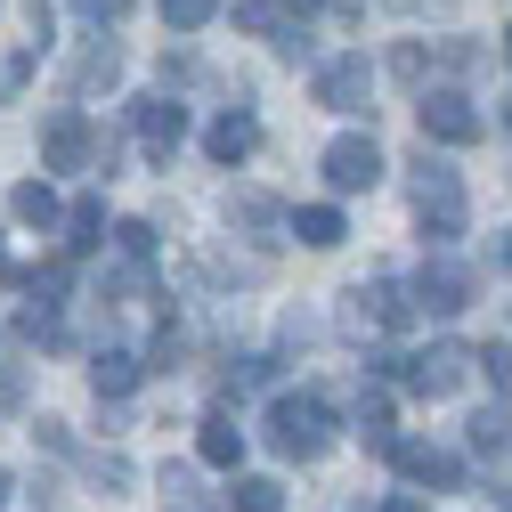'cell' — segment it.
I'll list each match as a JSON object with an SVG mask.
<instances>
[{"mask_svg": "<svg viewBox=\"0 0 512 512\" xmlns=\"http://www.w3.org/2000/svg\"><path fill=\"white\" fill-rule=\"evenodd\" d=\"M269 439H277V456L317 464V456L334 447V407L317 399V391H277V399H269Z\"/></svg>", "mask_w": 512, "mask_h": 512, "instance_id": "cell-1", "label": "cell"}, {"mask_svg": "<svg viewBox=\"0 0 512 512\" xmlns=\"http://www.w3.org/2000/svg\"><path fill=\"white\" fill-rule=\"evenodd\" d=\"M415 212H423V228L447 244V236H464V179H456V163L447 155H415Z\"/></svg>", "mask_w": 512, "mask_h": 512, "instance_id": "cell-2", "label": "cell"}, {"mask_svg": "<svg viewBox=\"0 0 512 512\" xmlns=\"http://www.w3.org/2000/svg\"><path fill=\"white\" fill-rule=\"evenodd\" d=\"M98 147H106V131H90L82 106H57V114L41 122V163H49V171H90Z\"/></svg>", "mask_w": 512, "mask_h": 512, "instance_id": "cell-3", "label": "cell"}, {"mask_svg": "<svg viewBox=\"0 0 512 512\" xmlns=\"http://www.w3.org/2000/svg\"><path fill=\"white\" fill-rule=\"evenodd\" d=\"M415 114H423V147H472V139H488V114L464 90H431Z\"/></svg>", "mask_w": 512, "mask_h": 512, "instance_id": "cell-4", "label": "cell"}, {"mask_svg": "<svg viewBox=\"0 0 512 512\" xmlns=\"http://www.w3.org/2000/svg\"><path fill=\"white\" fill-rule=\"evenodd\" d=\"M407 293H415V309H423V317H456V309H472L480 277H472L464 261H447V252H439V261H423V269H415V285H407Z\"/></svg>", "mask_w": 512, "mask_h": 512, "instance_id": "cell-5", "label": "cell"}, {"mask_svg": "<svg viewBox=\"0 0 512 512\" xmlns=\"http://www.w3.org/2000/svg\"><path fill=\"white\" fill-rule=\"evenodd\" d=\"M407 317H415L407 285H350L342 293V326L350 334H391V326H407Z\"/></svg>", "mask_w": 512, "mask_h": 512, "instance_id": "cell-6", "label": "cell"}, {"mask_svg": "<svg viewBox=\"0 0 512 512\" xmlns=\"http://www.w3.org/2000/svg\"><path fill=\"white\" fill-rule=\"evenodd\" d=\"M317 171H326L334 196H358V187H374V179H382V147H374L366 131H342L326 155H317Z\"/></svg>", "mask_w": 512, "mask_h": 512, "instance_id": "cell-7", "label": "cell"}, {"mask_svg": "<svg viewBox=\"0 0 512 512\" xmlns=\"http://www.w3.org/2000/svg\"><path fill=\"white\" fill-rule=\"evenodd\" d=\"M366 98H374L366 57H326V66H317V106L326 114H366Z\"/></svg>", "mask_w": 512, "mask_h": 512, "instance_id": "cell-8", "label": "cell"}, {"mask_svg": "<svg viewBox=\"0 0 512 512\" xmlns=\"http://www.w3.org/2000/svg\"><path fill=\"white\" fill-rule=\"evenodd\" d=\"M464 366H472V350L431 342V350H415V358H407V391H415V399H447V391L464 382Z\"/></svg>", "mask_w": 512, "mask_h": 512, "instance_id": "cell-9", "label": "cell"}, {"mask_svg": "<svg viewBox=\"0 0 512 512\" xmlns=\"http://www.w3.org/2000/svg\"><path fill=\"white\" fill-rule=\"evenodd\" d=\"M131 122H139L147 163H171V155H179V139H187V106H171V98H139V106H131Z\"/></svg>", "mask_w": 512, "mask_h": 512, "instance_id": "cell-10", "label": "cell"}, {"mask_svg": "<svg viewBox=\"0 0 512 512\" xmlns=\"http://www.w3.org/2000/svg\"><path fill=\"white\" fill-rule=\"evenodd\" d=\"M122 82V49L106 41V33H90V49L74 57V74H66V90L74 98H98V90H114Z\"/></svg>", "mask_w": 512, "mask_h": 512, "instance_id": "cell-11", "label": "cell"}, {"mask_svg": "<svg viewBox=\"0 0 512 512\" xmlns=\"http://www.w3.org/2000/svg\"><path fill=\"white\" fill-rule=\"evenodd\" d=\"M391 456H399V472H407L415 488H456V472H464L456 456H447V447H423V439H399Z\"/></svg>", "mask_w": 512, "mask_h": 512, "instance_id": "cell-12", "label": "cell"}, {"mask_svg": "<svg viewBox=\"0 0 512 512\" xmlns=\"http://www.w3.org/2000/svg\"><path fill=\"white\" fill-rule=\"evenodd\" d=\"M139 374H147V366H139L131 350H98V358H90V391H98V399H131Z\"/></svg>", "mask_w": 512, "mask_h": 512, "instance_id": "cell-13", "label": "cell"}, {"mask_svg": "<svg viewBox=\"0 0 512 512\" xmlns=\"http://www.w3.org/2000/svg\"><path fill=\"white\" fill-rule=\"evenodd\" d=\"M9 212H17L25 228H66V212H57V187H49V179H17V187H9Z\"/></svg>", "mask_w": 512, "mask_h": 512, "instance_id": "cell-14", "label": "cell"}, {"mask_svg": "<svg viewBox=\"0 0 512 512\" xmlns=\"http://www.w3.org/2000/svg\"><path fill=\"white\" fill-rule=\"evenodd\" d=\"M204 147H212V163H244L252 147H261V122H252V114H220Z\"/></svg>", "mask_w": 512, "mask_h": 512, "instance_id": "cell-15", "label": "cell"}, {"mask_svg": "<svg viewBox=\"0 0 512 512\" xmlns=\"http://www.w3.org/2000/svg\"><path fill=\"white\" fill-rule=\"evenodd\" d=\"M293 236H301L309 252H334L350 228H342V212H334V204H301V212H293Z\"/></svg>", "mask_w": 512, "mask_h": 512, "instance_id": "cell-16", "label": "cell"}, {"mask_svg": "<svg viewBox=\"0 0 512 512\" xmlns=\"http://www.w3.org/2000/svg\"><path fill=\"white\" fill-rule=\"evenodd\" d=\"M196 456H204L212 472H236V464H244V431H236L228 415H212V423H204V439H196Z\"/></svg>", "mask_w": 512, "mask_h": 512, "instance_id": "cell-17", "label": "cell"}, {"mask_svg": "<svg viewBox=\"0 0 512 512\" xmlns=\"http://www.w3.org/2000/svg\"><path fill=\"white\" fill-rule=\"evenodd\" d=\"M236 25H244V33H269L277 49H285V41L301 33V25H293V17L277 9V0H236Z\"/></svg>", "mask_w": 512, "mask_h": 512, "instance_id": "cell-18", "label": "cell"}, {"mask_svg": "<svg viewBox=\"0 0 512 512\" xmlns=\"http://www.w3.org/2000/svg\"><path fill=\"white\" fill-rule=\"evenodd\" d=\"M464 431H472V447H480V456H512V407H480Z\"/></svg>", "mask_w": 512, "mask_h": 512, "instance_id": "cell-19", "label": "cell"}, {"mask_svg": "<svg viewBox=\"0 0 512 512\" xmlns=\"http://www.w3.org/2000/svg\"><path fill=\"white\" fill-rule=\"evenodd\" d=\"M98 228H106V204H98V196H82V204L66 212V252H90V244H98Z\"/></svg>", "mask_w": 512, "mask_h": 512, "instance_id": "cell-20", "label": "cell"}, {"mask_svg": "<svg viewBox=\"0 0 512 512\" xmlns=\"http://www.w3.org/2000/svg\"><path fill=\"white\" fill-rule=\"evenodd\" d=\"M228 512H285V488L277 480H236L228 488Z\"/></svg>", "mask_w": 512, "mask_h": 512, "instance_id": "cell-21", "label": "cell"}, {"mask_svg": "<svg viewBox=\"0 0 512 512\" xmlns=\"http://www.w3.org/2000/svg\"><path fill=\"white\" fill-rule=\"evenodd\" d=\"M212 17H220V0H163V25L171 33H204Z\"/></svg>", "mask_w": 512, "mask_h": 512, "instance_id": "cell-22", "label": "cell"}, {"mask_svg": "<svg viewBox=\"0 0 512 512\" xmlns=\"http://www.w3.org/2000/svg\"><path fill=\"white\" fill-rule=\"evenodd\" d=\"M17 334L49 350V342H57V301H25V317H17Z\"/></svg>", "mask_w": 512, "mask_h": 512, "instance_id": "cell-23", "label": "cell"}, {"mask_svg": "<svg viewBox=\"0 0 512 512\" xmlns=\"http://www.w3.org/2000/svg\"><path fill=\"white\" fill-rule=\"evenodd\" d=\"M163 496H171V512H220V504H204L196 472H163Z\"/></svg>", "mask_w": 512, "mask_h": 512, "instance_id": "cell-24", "label": "cell"}, {"mask_svg": "<svg viewBox=\"0 0 512 512\" xmlns=\"http://www.w3.org/2000/svg\"><path fill=\"white\" fill-rule=\"evenodd\" d=\"M74 17H82V25H98V33H114L122 17H131V0H74Z\"/></svg>", "mask_w": 512, "mask_h": 512, "instance_id": "cell-25", "label": "cell"}, {"mask_svg": "<svg viewBox=\"0 0 512 512\" xmlns=\"http://www.w3.org/2000/svg\"><path fill=\"white\" fill-rule=\"evenodd\" d=\"M228 220H244V228H277V204H269V196H228Z\"/></svg>", "mask_w": 512, "mask_h": 512, "instance_id": "cell-26", "label": "cell"}, {"mask_svg": "<svg viewBox=\"0 0 512 512\" xmlns=\"http://www.w3.org/2000/svg\"><path fill=\"white\" fill-rule=\"evenodd\" d=\"M472 366H480V374L496 382V391H512V350H504V342H488V350H472Z\"/></svg>", "mask_w": 512, "mask_h": 512, "instance_id": "cell-27", "label": "cell"}, {"mask_svg": "<svg viewBox=\"0 0 512 512\" xmlns=\"http://www.w3.org/2000/svg\"><path fill=\"white\" fill-rule=\"evenodd\" d=\"M82 472H90L98 488H131V464H122V456H82Z\"/></svg>", "mask_w": 512, "mask_h": 512, "instance_id": "cell-28", "label": "cell"}, {"mask_svg": "<svg viewBox=\"0 0 512 512\" xmlns=\"http://www.w3.org/2000/svg\"><path fill=\"white\" fill-rule=\"evenodd\" d=\"M391 74H399V82H423V41H399V49H391Z\"/></svg>", "mask_w": 512, "mask_h": 512, "instance_id": "cell-29", "label": "cell"}, {"mask_svg": "<svg viewBox=\"0 0 512 512\" xmlns=\"http://www.w3.org/2000/svg\"><path fill=\"white\" fill-rule=\"evenodd\" d=\"M25 17H33V41H49V0H25Z\"/></svg>", "mask_w": 512, "mask_h": 512, "instance_id": "cell-30", "label": "cell"}, {"mask_svg": "<svg viewBox=\"0 0 512 512\" xmlns=\"http://www.w3.org/2000/svg\"><path fill=\"white\" fill-rule=\"evenodd\" d=\"M17 399H25V382H17V374H0V407H17Z\"/></svg>", "mask_w": 512, "mask_h": 512, "instance_id": "cell-31", "label": "cell"}, {"mask_svg": "<svg viewBox=\"0 0 512 512\" xmlns=\"http://www.w3.org/2000/svg\"><path fill=\"white\" fill-rule=\"evenodd\" d=\"M496 269H504V277H512V228H504V236H496Z\"/></svg>", "mask_w": 512, "mask_h": 512, "instance_id": "cell-32", "label": "cell"}, {"mask_svg": "<svg viewBox=\"0 0 512 512\" xmlns=\"http://www.w3.org/2000/svg\"><path fill=\"white\" fill-rule=\"evenodd\" d=\"M382 512H423V504H415V496H391V504H382Z\"/></svg>", "mask_w": 512, "mask_h": 512, "instance_id": "cell-33", "label": "cell"}, {"mask_svg": "<svg viewBox=\"0 0 512 512\" xmlns=\"http://www.w3.org/2000/svg\"><path fill=\"white\" fill-rule=\"evenodd\" d=\"M0 504H9V472H0Z\"/></svg>", "mask_w": 512, "mask_h": 512, "instance_id": "cell-34", "label": "cell"}, {"mask_svg": "<svg viewBox=\"0 0 512 512\" xmlns=\"http://www.w3.org/2000/svg\"><path fill=\"white\" fill-rule=\"evenodd\" d=\"M504 66H512V33H504Z\"/></svg>", "mask_w": 512, "mask_h": 512, "instance_id": "cell-35", "label": "cell"}, {"mask_svg": "<svg viewBox=\"0 0 512 512\" xmlns=\"http://www.w3.org/2000/svg\"><path fill=\"white\" fill-rule=\"evenodd\" d=\"M0 277H9V252H0Z\"/></svg>", "mask_w": 512, "mask_h": 512, "instance_id": "cell-36", "label": "cell"}, {"mask_svg": "<svg viewBox=\"0 0 512 512\" xmlns=\"http://www.w3.org/2000/svg\"><path fill=\"white\" fill-rule=\"evenodd\" d=\"M301 9H317V0H301Z\"/></svg>", "mask_w": 512, "mask_h": 512, "instance_id": "cell-37", "label": "cell"}, {"mask_svg": "<svg viewBox=\"0 0 512 512\" xmlns=\"http://www.w3.org/2000/svg\"><path fill=\"white\" fill-rule=\"evenodd\" d=\"M504 122H512V106H504Z\"/></svg>", "mask_w": 512, "mask_h": 512, "instance_id": "cell-38", "label": "cell"}]
</instances>
